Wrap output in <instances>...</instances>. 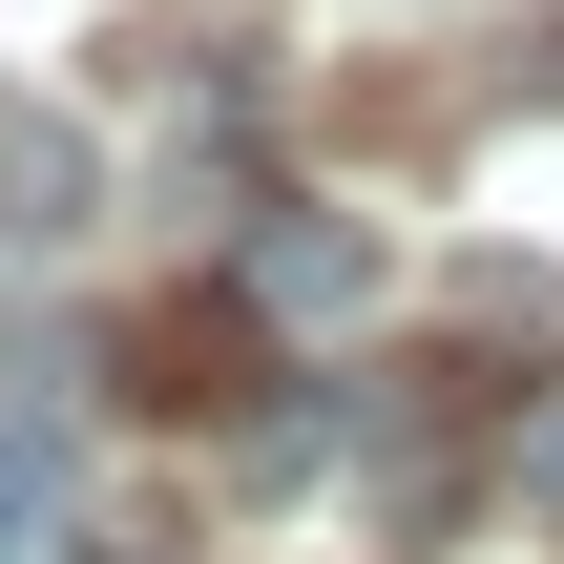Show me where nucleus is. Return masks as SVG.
<instances>
[{"instance_id": "1", "label": "nucleus", "mask_w": 564, "mask_h": 564, "mask_svg": "<svg viewBox=\"0 0 564 564\" xmlns=\"http://www.w3.org/2000/svg\"><path fill=\"white\" fill-rule=\"evenodd\" d=\"M251 293H272L293 335H335V314H377V230H356V209H272V230H251Z\"/></svg>"}, {"instance_id": "2", "label": "nucleus", "mask_w": 564, "mask_h": 564, "mask_svg": "<svg viewBox=\"0 0 564 564\" xmlns=\"http://www.w3.org/2000/svg\"><path fill=\"white\" fill-rule=\"evenodd\" d=\"M0 544L21 564L84 544V419H63V398H0Z\"/></svg>"}, {"instance_id": "3", "label": "nucleus", "mask_w": 564, "mask_h": 564, "mask_svg": "<svg viewBox=\"0 0 564 564\" xmlns=\"http://www.w3.org/2000/svg\"><path fill=\"white\" fill-rule=\"evenodd\" d=\"M84 209H105V167H84V126H21V147H0V230H21V251H63Z\"/></svg>"}, {"instance_id": "4", "label": "nucleus", "mask_w": 564, "mask_h": 564, "mask_svg": "<svg viewBox=\"0 0 564 564\" xmlns=\"http://www.w3.org/2000/svg\"><path fill=\"white\" fill-rule=\"evenodd\" d=\"M63 564H167V544H147V523H84V544H63Z\"/></svg>"}, {"instance_id": "5", "label": "nucleus", "mask_w": 564, "mask_h": 564, "mask_svg": "<svg viewBox=\"0 0 564 564\" xmlns=\"http://www.w3.org/2000/svg\"><path fill=\"white\" fill-rule=\"evenodd\" d=\"M523 481H544V502H564V419H544V460H523Z\"/></svg>"}]
</instances>
